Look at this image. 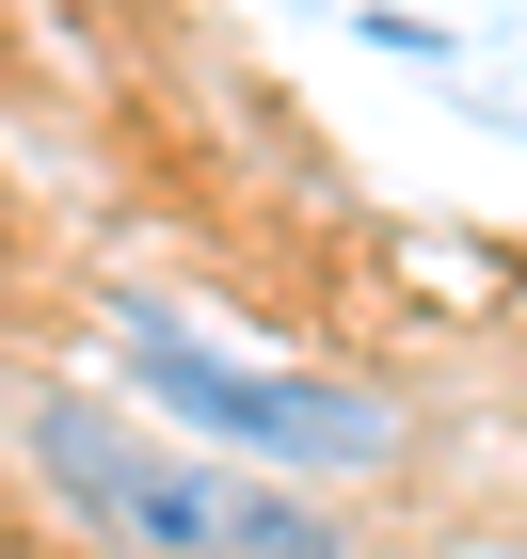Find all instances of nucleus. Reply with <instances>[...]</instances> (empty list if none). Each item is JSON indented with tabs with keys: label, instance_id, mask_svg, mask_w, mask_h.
I'll return each instance as SVG.
<instances>
[{
	"label": "nucleus",
	"instance_id": "nucleus-1",
	"mask_svg": "<svg viewBox=\"0 0 527 559\" xmlns=\"http://www.w3.org/2000/svg\"><path fill=\"white\" fill-rule=\"evenodd\" d=\"M16 464L112 559H351V527L320 496H288L256 464H208V448H176L112 400H16Z\"/></svg>",
	"mask_w": 527,
	"mask_h": 559
},
{
	"label": "nucleus",
	"instance_id": "nucleus-2",
	"mask_svg": "<svg viewBox=\"0 0 527 559\" xmlns=\"http://www.w3.org/2000/svg\"><path fill=\"white\" fill-rule=\"evenodd\" d=\"M112 368H129L144 400H160L208 464H256L288 479V496H320V479H368L416 448V416H399L384 384H336V368H272V352L208 336V320H176V304H112Z\"/></svg>",
	"mask_w": 527,
	"mask_h": 559
}]
</instances>
